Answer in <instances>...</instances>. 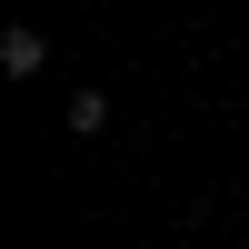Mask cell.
Returning a JSON list of instances; mask_svg holds the SVG:
<instances>
[{"label":"cell","mask_w":249,"mask_h":249,"mask_svg":"<svg viewBox=\"0 0 249 249\" xmlns=\"http://www.w3.org/2000/svg\"><path fill=\"white\" fill-rule=\"evenodd\" d=\"M0 70H10V80H40V70H50V40H40L30 20H10V30H0Z\"/></svg>","instance_id":"cell-1"}]
</instances>
